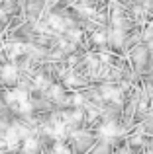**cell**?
Masks as SVG:
<instances>
[{
    "mask_svg": "<svg viewBox=\"0 0 153 154\" xmlns=\"http://www.w3.org/2000/svg\"><path fill=\"white\" fill-rule=\"evenodd\" d=\"M4 100H6V103L10 105V107L18 109V111H22V113H28L31 109V102H30V98H28V94L24 90H20V88L18 90L6 92Z\"/></svg>",
    "mask_w": 153,
    "mask_h": 154,
    "instance_id": "1",
    "label": "cell"
},
{
    "mask_svg": "<svg viewBox=\"0 0 153 154\" xmlns=\"http://www.w3.org/2000/svg\"><path fill=\"white\" fill-rule=\"evenodd\" d=\"M37 146H39V143L35 139H26V143H24V152L26 154H35Z\"/></svg>",
    "mask_w": 153,
    "mask_h": 154,
    "instance_id": "7",
    "label": "cell"
},
{
    "mask_svg": "<svg viewBox=\"0 0 153 154\" xmlns=\"http://www.w3.org/2000/svg\"><path fill=\"white\" fill-rule=\"evenodd\" d=\"M92 39H94V43H98V45H102V43H106V33H102V31H94V35H92Z\"/></svg>",
    "mask_w": 153,
    "mask_h": 154,
    "instance_id": "11",
    "label": "cell"
},
{
    "mask_svg": "<svg viewBox=\"0 0 153 154\" xmlns=\"http://www.w3.org/2000/svg\"><path fill=\"white\" fill-rule=\"evenodd\" d=\"M22 53H26V47H24L22 43H8L6 45V55L10 57V59H16V57H20Z\"/></svg>",
    "mask_w": 153,
    "mask_h": 154,
    "instance_id": "5",
    "label": "cell"
},
{
    "mask_svg": "<svg viewBox=\"0 0 153 154\" xmlns=\"http://www.w3.org/2000/svg\"><path fill=\"white\" fill-rule=\"evenodd\" d=\"M69 39H80V31H76V29H73V31H69Z\"/></svg>",
    "mask_w": 153,
    "mask_h": 154,
    "instance_id": "13",
    "label": "cell"
},
{
    "mask_svg": "<svg viewBox=\"0 0 153 154\" xmlns=\"http://www.w3.org/2000/svg\"><path fill=\"white\" fill-rule=\"evenodd\" d=\"M53 154H71V152H69V148H67L63 143H55V146H53Z\"/></svg>",
    "mask_w": 153,
    "mask_h": 154,
    "instance_id": "9",
    "label": "cell"
},
{
    "mask_svg": "<svg viewBox=\"0 0 153 154\" xmlns=\"http://www.w3.org/2000/svg\"><path fill=\"white\" fill-rule=\"evenodd\" d=\"M35 86H39V88H43V86H47V82H45V78L43 76H35Z\"/></svg>",
    "mask_w": 153,
    "mask_h": 154,
    "instance_id": "12",
    "label": "cell"
},
{
    "mask_svg": "<svg viewBox=\"0 0 153 154\" xmlns=\"http://www.w3.org/2000/svg\"><path fill=\"white\" fill-rule=\"evenodd\" d=\"M47 23H49L53 29H57V31H63L65 29V22H63V18L61 16H55V14H51L49 18H47Z\"/></svg>",
    "mask_w": 153,
    "mask_h": 154,
    "instance_id": "6",
    "label": "cell"
},
{
    "mask_svg": "<svg viewBox=\"0 0 153 154\" xmlns=\"http://www.w3.org/2000/svg\"><path fill=\"white\" fill-rule=\"evenodd\" d=\"M110 39H112V43H114V45H122V41H124L122 29H114V31L110 33Z\"/></svg>",
    "mask_w": 153,
    "mask_h": 154,
    "instance_id": "8",
    "label": "cell"
},
{
    "mask_svg": "<svg viewBox=\"0 0 153 154\" xmlns=\"http://www.w3.org/2000/svg\"><path fill=\"white\" fill-rule=\"evenodd\" d=\"M61 94H63V88L61 86H51L49 88V96L53 100H59V98H61Z\"/></svg>",
    "mask_w": 153,
    "mask_h": 154,
    "instance_id": "10",
    "label": "cell"
},
{
    "mask_svg": "<svg viewBox=\"0 0 153 154\" xmlns=\"http://www.w3.org/2000/svg\"><path fill=\"white\" fill-rule=\"evenodd\" d=\"M0 78L4 82H16V78H18V66L16 64H4L0 68Z\"/></svg>",
    "mask_w": 153,
    "mask_h": 154,
    "instance_id": "3",
    "label": "cell"
},
{
    "mask_svg": "<svg viewBox=\"0 0 153 154\" xmlns=\"http://www.w3.org/2000/svg\"><path fill=\"white\" fill-rule=\"evenodd\" d=\"M145 39H153V29H147L145 31Z\"/></svg>",
    "mask_w": 153,
    "mask_h": 154,
    "instance_id": "14",
    "label": "cell"
},
{
    "mask_svg": "<svg viewBox=\"0 0 153 154\" xmlns=\"http://www.w3.org/2000/svg\"><path fill=\"white\" fill-rule=\"evenodd\" d=\"M100 94H102V98L108 100V102H120V98H122V92H120L118 88L110 86V84L100 88Z\"/></svg>",
    "mask_w": 153,
    "mask_h": 154,
    "instance_id": "4",
    "label": "cell"
},
{
    "mask_svg": "<svg viewBox=\"0 0 153 154\" xmlns=\"http://www.w3.org/2000/svg\"><path fill=\"white\" fill-rule=\"evenodd\" d=\"M98 133H100V137H104V139H112V137L120 135V133H122V129H120L118 123H114V121H108V123H104L102 127L98 129Z\"/></svg>",
    "mask_w": 153,
    "mask_h": 154,
    "instance_id": "2",
    "label": "cell"
}]
</instances>
